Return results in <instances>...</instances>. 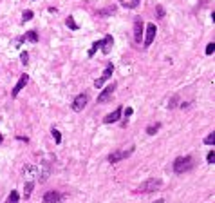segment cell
I'll list each match as a JSON object with an SVG mask.
<instances>
[{"mask_svg": "<svg viewBox=\"0 0 215 203\" xmlns=\"http://www.w3.org/2000/svg\"><path fill=\"white\" fill-rule=\"evenodd\" d=\"M194 169V160L190 156H184V158H177L174 162V172L175 174H184L188 171Z\"/></svg>", "mask_w": 215, "mask_h": 203, "instance_id": "1", "label": "cell"}, {"mask_svg": "<svg viewBox=\"0 0 215 203\" xmlns=\"http://www.w3.org/2000/svg\"><path fill=\"white\" fill-rule=\"evenodd\" d=\"M161 185H163V182L159 178H150V179H147V182H143L136 189V192H156V190L161 189Z\"/></svg>", "mask_w": 215, "mask_h": 203, "instance_id": "2", "label": "cell"}, {"mask_svg": "<svg viewBox=\"0 0 215 203\" xmlns=\"http://www.w3.org/2000/svg\"><path fill=\"white\" fill-rule=\"evenodd\" d=\"M134 152V145H130L128 149H121V151H116L109 156V162L110 163H117V162H121V160H127V158Z\"/></svg>", "mask_w": 215, "mask_h": 203, "instance_id": "3", "label": "cell"}, {"mask_svg": "<svg viewBox=\"0 0 215 203\" xmlns=\"http://www.w3.org/2000/svg\"><path fill=\"white\" fill-rule=\"evenodd\" d=\"M112 73H114V65H112V63H109V65L105 67L103 75H101V76L96 80V82H94V87H101V85H103V83H105V82H107L110 76H112Z\"/></svg>", "mask_w": 215, "mask_h": 203, "instance_id": "4", "label": "cell"}, {"mask_svg": "<svg viewBox=\"0 0 215 203\" xmlns=\"http://www.w3.org/2000/svg\"><path fill=\"white\" fill-rule=\"evenodd\" d=\"M114 89H116V85L114 83H110V85H107L103 91L98 94V103H107L109 102V98L112 96V93H114Z\"/></svg>", "mask_w": 215, "mask_h": 203, "instance_id": "5", "label": "cell"}, {"mask_svg": "<svg viewBox=\"0 0 215 203\" xmlns=\"http://www.w3.org/2000/svg\"><path fill=\"white\" fill-rule=\"evenodd\" d=\"M87 100H89V96L83 93V94H78L76 98H74V102H73V111H76V112H80V111H83V107L87 105Z\"/></svg>", "mask_w": 215, "mask_h": 203, "instance_id": "6", "label": "cell"}, {"mask_svg": "<svg viewBox=\"0 0 215 203\" xmlns=\"http://www.w3.org/2000/svg\"><path fill=\"white\" fill-rule=\"evenodd\" d=\"M112 44H114V40H112L110 35H107V36L101 40V47H100V49H101L103 55H109V53L112 51Z\"/></svg>", "mask_w": 215, "mask_h": 203, "instance_id": "7", "label": "cell"}, {"mask_svg": "<svg viewBox=\"0 0 215 203\" xmlns=\"http://www.w3.org/2000/svg\"><path fill=\"white\" fill-rule=\"evenodd\" d=\"M154 36H156V26H154V24H148V26H147V36H145V44H143V46H145V47H148L150 44L154 42Z\"/></svg>", "mask_w": 215, "mask_h": 203, "instance_id": "8", "label": "cell"}, {"mask_svg": "<svg viewBox=\"0 0 215 203\" xmlns=\"http://www.w3.org/2000/svg\"><path fill=\"white\" fill-rule=\"evenodd\" d=\"M134 38L137 44H141V40H143V22L141 20L134 22Z\"/></svg>", "mask_w": 215, "mask_h": 203, "instance_id": "9", "label": "cell"}, {"mask_svg": "<svg viewBox=\"0 0 215 203\" xmlns=\"http://www.w3.org/2000/svg\"><path fill=\"white\" fill-rule=\"evenodd\" d=\"M27 80H29V76H27V75H22V76H20V80H18V82H16V85L13 87V96H16V94L22 91V89L26 87Z\"/></svg>", "mask_w": 215, "mask_h": 203, "instance_id": "10", "label": "cell"}, {"mask_svg": "<svg viewBox=\"0 0 215 203\" xmlns=\"http://www.w3.org/2000/svg\"><path fill=\"white\" fill-rule=\"evenodd\" d=\"M60 201V194L56 190H49V192H45L43 196V203H58Z\"/></svg>", "mask_w": 215, "mask_h": 203, "instance_id": "11", "label": "cell"}, {"mask_svg": "<svg viewBox=\"0 0 215 203\" xmlns=\"http://www.w3.org/2000/svg\"><path fill=\"white\" fill-rule=\"evenodd\" d=\"M121 111H123L121 107H117L114 112H110V114H107V116H105V120H103V122H105V123H114V122H117V120H119V116H121Z\"/></svg>", "mask_w": 215, "mask_h": 203, "instance_id": "12", "label": "cell"}, {"mask_svg": "<svg viewBox=\"0 0 215 203\" xmlns=\"http://www.w3.org/2000/svg\"><path fill=\"white\" fill-rule=\"evenodd\" d=\"M114 11H116V7L110 6V7H107V9H100V11H96V15H98V16H109V15L114 13Z\"/></svg>", "mask_w": 215, "mask_h": 203, "instance_id": "13", "label": "cell"}, {"mask_svg": "<svg viewBox=\"0 0 215 203\" xmlns=\"http://www.w3.org/2000/svg\"><path fill=\"white\" fill-rule=\"evenodd\" d=\"M65 24H67V26H69L70 29H73V31H76V29H80V27H78V24H76V22H74V18H73V16H70V15L67 16V20H65Z\"/></svg>", "mask_w": 215, "mask_h": 203, "instance_id": "14", "label": "cell"}, {"mask_svg": "<svg viewBox=\"0 0 215 203\" xmlns=\"http://www.w3.org/2000/svg\"><path fill=\"white\" fill-rule=\"evenodd\" d=\"M100 47H101V40H100V42H94V44H92V47L89 49V56H94V53H96Z\"/></svg>", "mask_w": 215, "mask_h": 203, "instance_id": "15", "label": "cell"}, {"mask_svg": "<svg viewBox=\"0 0 215 203\" xmlns=\"http://www.w3.org/2000/svg\"><path fill=\"white\" fill-rule=\"evenodd\" d=\"M31 192H33V182H27V183H26V189H23V196H26V199L31 196Z\"/></svg>", "mask_w": 215, "mask_h": 203, "instance_id": "16", "label": "cell"}, {"mask_svg": "<svg viewBox=\"0 0 215 203\" xmlns=\"http://www.w3.org/2000/svg\"><path fill=\"white\" fill-rule=\"evenodd\" d=\"M6 203H18V192H16V190H11V194H9V198H7Z\"/></svg>", "mask_w": 215, "mask_h": 203, "instance_id": "17", "label": "cell"}, {"mask_svg": "<svg viewBox=\"0 0 215 203\" xmlns=\"http://www.w3.org/2000/svg\"><path fill=\"white\" fill-rule=\"evenodd\" d=\"M204 143H206V145H213V143H215V134H213V132H210L208 136L204 138Z\"/></svg>", "mask_w": 215, "mask_h": 203, "instance_id": "18", "label": "cell"}, {"mask_svg": "<svg viewBox=\"0 0 215 203\" xmlns=\"http://www.w3.org/2000/svg\"><path fill=\"white\" fill-rule=\"evenodd\" d=\"M26 38L31 40V42H38V35H36V31H29V33L26 35Z\"/></svg>", "mask_w": 215, "mask_h": 203, "instance_id": "19", "label": "cell"}, {"mask_svg": "<svg viewBox=\"0 0 215 203\" xmlns=\"http://www.w3.org/2000/svg\"><path fill=\"white\" fill-rule=\"evenodd\" d=\"M159 127H161V123H156V125H150V127L147 129V132H148V134H150V136H152V134H156V132H157V129H159Z\"/></svg>", "mask_w": 215, "mask_h": 203, "instance_id": "20", "label": "cell"}, {"mask_svg": "<svg viewBox=\"0 0 215 203\" xmlns=\"http://www.w3.org/2000/svg\"><path fill=\"white\" fill-rule=\"evenodd\" d=\"M31 18H33V11H29V9H27V11H23V16H22V22H29Z\"/></svg>", "mask_w": 215, "mask_h": 203, "instance_id": "21", "label": "cell"}, {"mask_svg": "<svg viewBox=\"0 0 215 203\" xmlns=\"http://www.w3.org/2000/svg\"><path fill=\"white\" fill-rule=\"evenodd\" d=\"M53 138H54V142H56V143H60V142H62V134H60V131H58V129H53Z\"/></svg>", "mask_w": 215, "mask_h": 203, "instance_id": "22", "label": "cell"}, {"mask_svg": "<svg viewBox=\"0 0 215 203\" xmlns=\"http://www.w3.org/2000/svg\"><path fill=\"white\" fill-rule=\"evenodd\" d=\"M206 162H208V163H213V162H215V151H210V152H208V160H206Z\"/></svg>", "mask_w": 215, "mask_h": 203, "instance_id": "23", "label": "cell"}, {"mask_svg": "<svg viewBox=\"0 0 215 203\" xmlns=\"http://www.w3.org/2000/svg\"><path fill=\"white\" fill-rule=\"evenodd\" d=\"M156 13H157V18H163V16H164V9H163L161 6L156 7Z\"/></svg>", "mask_w": 215, "mask_h": 203, "instance_id": "24", "label": "cell"}, {"mask_svg": "<svg viewBox=\"0 0 215 203\" xmlns=\"http://www.w3.org/2000/svg\"><path fill=\"white\" fill-rule=\"evenodd\" d=\"M213 49H215V44L211 42V44H208V46H206V55H211L213 53Z\"/></svg>", "mask_w": 215, "mask_h": 203, "instance_id": "25", "label": "cell"}, {"mask_svg": "<svg viewBox=\"0 0 215 203\" xmlns=\"http://www.w3.org/2000/svg\"><path fill=\"white\" fill-rule=\"evenodd\" d=\"M20 58H22V63H23V65H26V63L29 62V55H27V53H22V56H20Z\"/></svg>", "mask_w": 215, "mask_h": 203, "instance_id": "26", "label": "cell"}, {"mask_svg": "<svg viewBox=\"0 0 215 203\" xmlns=\"http://www.w3.org/2000/svg\"><path fill=\"white\" fill-rule=\"evenodd\" d=\"M177 105V98H172V102H170V109H174Z\"/></svg>", "mask_w": 215, "mask_h": 203, "instance_id": "27", "label": "cell"}, {"mask_svg": "<svg viewBox=\"0 0 215 203\" xmlns=\"http://www.w3.org/2000/svg\"><path fill=\"white\" fill-rule=\"evenodd\" d=\"M132 114V107H127V111H125V116H130Z\"/></svg>", "mask_w": 215, "mask_h": 203, "instance_id": "28", "label": "cell"}, {"mask_svg": "<svg viewBox=\"0 0 215 203\" xmlns=\"http://www.w3.org/2000/svg\"><path fill=\"white\" fill-rule=\"evenodd\" d=\"M137 6H139V0H134V2L130 4V7H137Z\"/></svg>", "mask_w": 215, "mask_h": 203, "instance_id": "29", "label": "cell"}, {"mask_svg": "<svg viewBox=\"0 0 215 203\" xmlns=\"http://www.w3.org/2000/svg\"><path fill=\"white\" fill-rule=\"evenodd\" d=\"M156 203H164V201H163V199H157V201H156Z\"/></svg>", "mask_w": 215, "mask_h": 203, "instance_id": "30", "label": "cell"}, {"mask_svg": "<svg viewBox=\"0 0 215 203\" xmlns=\"http://www.w3.org/2000/svg\"><path fill=\"white\" fill-rule=\"evenodd\" d=\"M0 143H2V134H0Z\"/></svg>", "mask_w": 215, "mask_h": 203, "instance_id": "31", "label": "cell"}]
</instances>
